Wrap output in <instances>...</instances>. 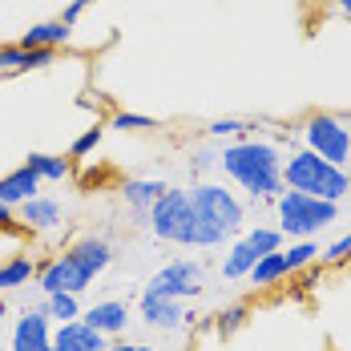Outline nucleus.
Wrapping results in <instances>:
<instances>
[{
	"label": "nucleus",
	"instance_id": "nucleus-1",
	"mask_svg": "<svg viewBox=\"0 0 351 351\" xmlns=\"http://www.w3.org/2000/svg\"><path fill=\"white\" fill-rule=\"evenodd\" d=\"M218 170L226 178H234L254 202H275L287 190L282 186V154L271 141H258V138L230 141L218 154Z\"/></svg>",
	"mask_w": 351,
	"mask_h": 351
},
{
	"label": "nucleus",
	"instance_id": "nucleus-2",
	"mask_svg": "<svg viewBox=\"0 0 351 351\" xmlns=\"http://www.w3.org/2000/svg\"><path fill=\"white\" fill-rule=\"evenodd\" d=\"M246 214L243 202L234 198V190L218 186V182H194L190 190V226L182 246H222L243 230Z\"/></svg>",
	"mask_w": 351,
	"mask_h": 351
},
{
	"label": "nucleus",
	"instance_id": "nucleus-3",
	"mask_svg": "<svg viewBox=\"0 0 351 351\" xmlns=\"http://www.w3.org/2000/svg\"><path fill=\"white\" fill-rule=\"evenodd\" d=\"M282 186L299 190V194H311V198H323V202H339L351 190V174L343 166L323 162L311 149H295L291 158H282Z\"/></svg>",
	"mask_w": 351,
	"mask_h": 351
},
{
	"label": "nucleus",
	"instance_id": "nucleus-4",
	"mask_svg": "<svg viewBox=\"0 0 351 351\" xmlns=\"http://www.w3.org/2000/svg\"><path fill=\"white\" fill-rule=\"evenodd\" d=\"M275 210H279V230L291 234L295 243L319 234L323 226H331L339 218V202H323L311 194H299V190H282L275 198Z\"/></svg>",
	"mask_w": 351,
	"mask_h": 351
},
{
	"label": "nucleus",
	"instance_id": "nucleus-5",
	"mask_svg": "<svg viewBox=\"0 0 351 351\" xmlns=\"http://www.w3.org/2000/svg\"><path fill=\"white\" fill-rule=\"evenodd\" d=\"M303 149H311L319 154L323 162H331V166H351V121L343 117H335V113H311L307 121H303Z\"/></svg>",
	"mask_w": 351,
	"mask_h": 351
},
{
	"label": "nucleus",
	"instance_id": "nucleus-6",
	"mask_svg": "<svg viewBox=\"0 0 351 351\" xmlns=\"http://www.w3.org/2000/svg\"><path fill=\"white\" fill-rule=\"evenodd\" d=\"M202 287H206L202 263H194V258H178V263L162 267L154 279L145 282L141 295H166V299H182V303H190V299L202 295Z\"/></svg>",
	"mask_w": 351,
	"mask_h": 351
},
{
	"label": "nucleus",
	"instance_id": "nucleus-7",
	"mask_svg": "<svg viewBox=\"0 0 351 351\" xmlns=\"http://www.w3.org/2000/svg\"><path fill=\"white\" fill-rule=\"evenodd\" d=\"M149 230H154V239L158 243H178L186 239V226H190V190H166L154 206H149Z\"/></svg>",
	"mask_w": 351,
	"mask_h": 351
},
{
	"label": "nucleus",
	"instance_id": "nucleus-8",
	"mask_svg": "<svg viewBox=\"0 0 351 351\" xmlns=\"http://www.w3.org/2000/svg\"><path fill=\"white\" fill-rule=\"evenodd\" d=\"M89 282H93V275L73 258L69 250H65L61 258H53V263H45V267H40V291H45V295H57V291L81 295Z\"/></svg>",
	"mask_w": 351,
	"mask_h": 351
},
{
	"label": "nucleus",
	"instance_id": "nucleus-9",
	"mask_svg": "<svg viewBox=\"0 0 351 351\" xmlns=\"http://www.w3.org/2000/svg\"><path fill=\"white\" fill-rule=\"evenodd\" d=\"M12 351H53V319L29 307L12 327Z\"/></svg>",
	"mask_w": 351,
	"mask_h": 351
},
{
	"label": "nucleus",
	"instance_id": "nucleus-10",
	"mask_svg": "<svg viewBox=\"0 0 351 351\" xmlns=\"http://www.w3.org/2000/svg\"><path fill=\"white\" fill-rule=\"evenodd\" d=\"M106 348H109V335L85 327L81 319L61 323V327L53 331V351H106Z\"/></svg>",
	"mask_w": 351,
	"mask_h": 351
},
{
	"label": "nucleus",
	"instance_id": "nucleus-11",
	"mask_svg": "<svg viewBox=\"0 0 351 351\" xmlns=\"http://www.w3.org/2000/svg\"><path fill=\"white\" fill-rule=\"evenodd\" d=\"M141 319L149 327H162V331H174L186 323V303L182 299H166V295H141Z\"/></svg>",
	"mask_w": 351,
	"mask_h": 351
},
{
	"label": "nucleus",
	"instance_id": "nucleus-12",
	"mask_svg": "<svg viewBox=\"0 0 351 351\" xmlns=\"http://www.w3.org/2000/svg\"><path fill=\"white\" fill-rule=\"evenodd\" d=\"M81 323L93 327V331H101V335H121L125 323H130V307L121 299H101L89 311H81Z\"/></svg>",
	"mask_w": 351,
	"mask_h": 351
},
{
	"label": "nucleus",
	"instance_id": "nucleus-13",
	"mask_svg": "<svg viewBox=\"0 0 351 351\" xmlns=\"http://www.w3.org/2000/svg\"><path fill=\"white\" fill-rule=\"evenodd\" d=\"M36 190H40V178L29 170V166H21V170H12V174L0 178V202L4 206H25L29 198H36Z\"/></svg>",
	"mask_w": 351,
	"mask_h": 351
},
{
	"label": "nucleus",
	"instance_id": "nucleus-14",
	"mask_svg": "<svg viewBox=\"0 0 351 351\" xmlns=\"http://www.w3.org/2000/svg\"><path fill=\"white\" fill-rule=\"evenodd\" d=\"M69 254L77 258V263H81V267H85V271H89V275H93V279H97V275L106 271L109 263H113V246H109L106 239H97V234L81 239V243L73 246Z\"/></svg>",
	"mask_w": 351,
	"mask_h": 351
},
{
	"label": "nucleus",
	"instance_id": "nucleus-15",
	"mask_svg": "<svg viewBox=\"0 0 351 351\" xmlns=\"http://www.w3.org/2000/svg\"><path fill=\"white\" fill-rule=\"evenodd\" d=\"M21 222L33 226V230H53V226H61V202L36 194V198H29V202L21 206Z\"/></svg>",
	"mask_w": 351,
	"mask_h": 351
},
{
	"label": "nucleus",
	"instance_id": "nucleus-16",
	"mask_svg": "<svg viewBox=\"0 0 351 351\" xmlns=\"http://www.w3.org/2000/svg\"><path fill=\"white\" fill-rule=\"evenodd\" d=\"M166 190H170L166 182H154V178H134V182H125V186H121V198H125V202H130L138 214H145V218H149V206H154Z\"/></svg>",
	"mask_w": 351,
	"mask_h": 351
},
{
	"label": "nucleus",
	"instance_id": "nucleus-17",
	"mask_svg": "<svg viewBox=\"0 0 351 351\" xmlns=\"http://www.w3.org/2000/svg\"><path fill=\"white\" fill-rule=\"evenodd\" d=\"M69 25L65 21H40V25H33L29 33L21 36V49H57V45H65L69 40Z\"/></svg>",
	"mask_w": 351,
	"mask_h": 351
},
{
	"label": "nucleus",
	"instance_id": "nucleus-18",
	"mask_svg": "<svg viewBox=\"0 0 351 351\" xmlns=\"http://www.w3.org/2000/svg\"><path fill=\"white\" fill-rule=\"evenodd\" d=\"M254 263H258V254L250 250V243H246V239H234L230 254L222 258V279H246Z\"/></svg>",
	"mask_w": 351,
	"mask_h": 351
},
{
	"label": "nucleus",
	"instance_id": "nucleus-19",
	"mask_svg": "<svg viewBox=\"0 0 351 351\" xmlns=\"http://www.w3.org/2000/svg\"><path fill=\"white\" fill-rule=\"evenodd\" d=\"M291 271H287V258H282V250H275V254H263L254 267H250V275L246 279L254 282V287H275L279 279H287Z\"/></svg>",
	"mask_w": 351,
	"mask_h": 351
},
{
	"label": "nucleus",
	"instance_id": "nucleus-20",
	"mask_svg": "<svg viewBox=\"0 0 351 351\" xmlns=\"http://www.w3.org/2000/svg\"><path fill=\"white\" fill-rule=\"evenodd\" d=\"M25 166H29L40 182H65V178L73 174L69 158H53V154H29Z\"/></svg>",
	"mask_w": 351,
	"mask_h": 351
},
{
	"label": "nucleus",
	"instance_id": "nucleus-21",
	"mask_svg": "<svg viewBox=\"0 0 351 351\" xmlns=\"http://www.w3.org/2000/svg\"><path fill=\"white\" fill-rule=\"evenodd\" d=\"M33 279V258L29 254H12L8 263H0V295L12 291V287H25Z\"/></svg>",
	"mask_w": 351,
	"mask_h": 351
},
{
	"label": "nucleus",
	"instance_id": "nucleus-22",
	"mask_svg": "<svg viewBox=\"0 0 351 351\" xmlns=\"http://www.w3.org/2000/svg\"><path fill=\"white\" fill-rule=\"evenodd\" d=\"M40 311L49 319H57V323H73V319H81V303H77V295H69V291H57V295H45Z\"/></svg>",
	"mask_w": 351,
	"mask_h": 351
},
{
	"label": "nucleus",
	"instance_id": "nucleus-23",
	"mask_svg": "<svg viewBox=\"0 0 351 351\" xmlns=\"http://www.w3.org/2000/svg\"><path fill=\"white\" fill-rule=\"evenodd\" d=\"M246 243H250V250L263 258V254H275V250H282V230L279 226H254V230H246L243 234Z\"/></svg>",
	"mask_w": 351,
	"mask_h": 351
},
{
	"label": "nucleus",
	"instance_id": "nucleus-24",
	"mask_svg": "<svg viewBox=\"0 0 351 351\" xmlns=\"http://www.w3.org/2000/svg\"><path fill=\"white\" fill-rule=\"evenodd\" d=\"M282 258H287V271L295 275V271H303V267H311L319 258V246L311 239H303V243H291V250H282Z\"/></svg>",
	"mask_w": 351,
	"mask_h": 351
},
{
	"label": "nucleus",
	"instance_id": "nucleus-25",
	"mask_svg": "<svg viewBox=\"0 0 351 351\" xmlns=\"http://www.w3.org/2000/svg\"><path fill=\"white\" fill-rule=\"evenodd\" d=\"M206 134H210V138H234V141H243L246 134H250V125H246V121H234V117H222V121L206 125Z\"/></svg>",
	"mask_w": 351,
	"mask_h": 351
},
{
	"label": "nucleus",
	"instance_id": "nucleus-26",
	"mask_svg": "<svg viewBox=\"0 0 351 351\" xmlns=\"http://www.w3.org/2000/svg\"><path fill=\"white\" fill-rule=\"evenodd\" d=\"M109 125H113V130H158V121L145 117V113H113Z\"/></svg>",
	"mask_w": 351,
	"mask_h": 351
},
{
	"label": "nucleus",
	"instance_id": "nucleus-27",
	"mask_svg": "<svg viewBox=\"0 0 351 351\" xmlns=\"http://www.w3.org/2000/svg\"><path fill=\"white\" fill-rule=\"evenodd\" d=\"M243 323H246V307H243V303H230V307L218 315V331H222V335H234Z\"/></svg>",
	"mask_w": 351,
	"mask_h": 351
},
{
	"label": "nucleus",
	"instance_id": "nucleus-28",
	"mask_svg": "<svg viewBox=\"0 0 351 351\" xmlns=\"http://www.w3.org/2000/svg\"><path fill=\"white\" fill-rule=\"evenodd\" d=\"M0 73H25V49L21 45H0Z\"/></svg>",
	"mask_w": 351,
	"mask_h": 351
},
{
	"label": "nucleus",
	"instance_id": "nucleus-29",
	"mask_svg": "<svg viewBox=\"0 0 351 351\" xmlns=\"http://www.w3.org/2000/svg\"><path fill=\"white\" fill-rule=\"evenodd\" d=\"M319 254H323V263H331V267L348 263V258H351V234H343V239H335V243L327 246V250H319Z\"/></svg>",
	"mask_w": 351,
	"mask_h": 351
},
{
	"label": "nucleus",
	"instance_id": "nucleus-30",
	"mask_svg": "<svg viewBox=\"0 0 351 351\" xmlns=\"http://www.w3.org/2000/svg\"><path fill=\"white\" fill-rule=\"evenodd\" d=\"M97 145H101V125H89L81 138L73 141V158H85V154H93Z\"/></svg>",
	"mask_w": 351,
	"mask_h": 351
},
{
	"label": "nucleus",
	"instance_id": "nucleus-31",
	"mask_svg": "<svg viewBox=\"0 0 351 351\" xmlns=\"http://www.w3.org/2000/svg\"><path fill=\"white\" fill-rule=\"evenodd\" d=\"M57 61V49H25V69H45Z\"/></svg>",
	"mask_w": 351,
	"mask_h": 351
},
{
	"label": "nucleus",
	"instance_id": "nucleus-32",
	"mask_svg": "<svg viewBox=\"0 0 351 351\" xmlns=\"http://www.w3.org/2000/svg\"><path fill=\"white\" fill-rule=\"evenodd\" d=\"M190 170H194V174H206V170H218V154H210V149H202V154H194V162H190Z\"/></svg>",
	"mask_w": 351,
	"mask_h": 351
},
{
	"label": "nucleus",
	"instance_id": "nucleus-33",
	"mask_svg": "<svg viewBox=\"0 0 351 351\" xmlns=\"http://www.w3.org/2000/svg\"><path fill=\"white\" fill-rule=\"evenodd\" d=\"M85 8H89V0H73V4H65V12H61V21H65V25H77V21H81V12H85Z\"/></svg>",
	"mask_w": 351,
	"mask_h": 351
},
{
	"label": "nucleus",
	"instance_id": "nucleus-34",
	"mask_svg": "<svg viewBox=\"0 0 351 351\" xmlns=\"http://www.w3.org/2000/svg\"><path fill=\"white\" fill-rule=\"evenodd\" d=\"M12 222H16V218H12V206L0 202V226H12Z\"/></svg>",
	"mask_w": 351,
	"mask_h": 351
},
{
	"label": "nucleus",
	"instance_id": "nucleus-35",
	"mask_svg": "<svg viewBox=\"0 0 351 351\" xmlns=\"http://www.w3.org/2000/svg\"><path fill=\"white\" fill-rule=\"evenodd\" d=\"M106 351H138V348H130V343H109Z\"/></svg>",
	"mask_w": 351,
	"mask_h": 351
},
{
	"label": "nucleus",
	"instance_id": "nucleus-36",
	"mask_svg": "<svg viewBox=\"0 0 351 351\" xmlns=\"http://www.w3.org/2000/svg\"><path fill=\"white\" fill-rule=\"evenodd\" d=\"M8 319V303H4V295H0V323Z\"/></svg>",
	"mask_w": 351,
	"mask_h": 351
},
{
	"label": "nucleus",
	"instance_id": "nucleus-37",
	"mask_svg": "<svg viewBox=\"0 0 351 351\" xmlns=\"http://www.w3.org/2000/svg\"><path fill=\"white\" fill-rule=\"evenodd\" d=\"M339 8H343V12L351 16V0H339Z\"/></svg>",
	"mask_w": 351,
	"mask_h": 351
},
{
	"label": "nucleus",
	"instance_id": "nucleus-38",
	"mask_svg": "<svg viewBox=\"0 0 351 351\" xmlns=\"http://www.w3.org/2000/svg\"><path fill=\"white\" fill-rule=\"evenodd\" d=\"M138 351H154V348H138Z\"/></svg>",
	"mask_w": 351,
	"mask_h": 351
},
{
	"label": "nucleus",
	"instance_id": "nucleus-39",
	"mask_svg": "<svg viewBox=\"0 0 351 351\" xmlns=\"http://www.w3.org/2000/svg\"><path fill=\"white\" fill-rule=\"evenodd\" d=\"M89 4H97V0H89Z\"/></svg>",
	"mask_w": 351,
	"mask_h": 351
},
{
	"label": "nucleus",
	"instance_id": "nucleus-40",
	"mask_svg": "<svg viewBox=\"0 0 351 351\" xmlns=\"http://www.w3.org/2000/svg\"><path fill=\"white\" fill-rule=\"evenodd\" d=\"M0 351H4V348H0Z\"/></svg>",
	"mask_w": 351,
	"mask_h": 351
}]
</instances>
